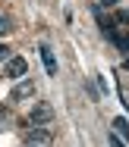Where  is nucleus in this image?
Listing matches in <instances>:
<instances>
[{"label": "nucleus", "mask_w": 129, "mask_h": 147, "mask_svg": "<svg viewBox=\"0 0 129 147\" xmlns=\"http://www.w3.org/2000/svg\"><path fill=\"white\" fill-rule=\"evenodd\" d=\"M10 57H13V53H10V47H6V44H0V63H6Z\"/></svg>", "instance_id": "obj_10"}, {"label": "nucleus", "mask_w": 129, "mask_h": 147, "mask_svg": "<svg viewBox=\"0 0 129 147\" xmlns=\"http://www.w3.org/2000/svg\"><path fill=\"white\" fill-rule=\"evenodd\" d=\"M107 144H110V147H126V141H123L120 135H113V131H107Z\"/></svg>", "instance_id": "obj_7"}, {"label": "nucleus", "mask_w": 129, "mask_h": 147, "mask_svg": "<svg viewBox=\"0 0 129 147\" xmlns=\"http://www.w3.org/2000/svg\"><path fill=\"white\" fill-rule=\"evenodd\" d=\"M3 75H6L10 82H19V78L29 75V63H25L22 57H10L6 63H3Z\"/></svg>", "instance_id": "obj_2"}, {"label": "nucleus", "mask_w": 129, "mask_h": 147, "mask_svg": "<svg viewBox=\"0 0 129 147\" xmlns=\"http://www.w3.org/2000/svg\"><path fill=\"white\" fill-rule=\"evenodd\" d=\"M6 128H10V113L0 107V131H6Z\"/></svg>", "instance_id": "obj_9"}, {"label": "nucleus", "mask_w": 129, "mask_h": 147, "mask_svg": "<svg viewBox=\"0 0 129 147\" xmlns=\"http://www.w3.org/2000/svg\"><path fill=\"white\" fill-rule=\"evenodd\" d=\"M120 0H101V6H117Z\"/></svg>", "instance_id": "obj_11"}, {"label": "nucleus", "mask_w": 129, "mask_h": 147, "mask_svg": "<svg viewBox=\"0 0 129 147\" xmlns=\"http://www.w3.org/2000/svg\"><path fill=\"white\" fill-rule=\"evenodd\" d=\"M29 97H35V82L32 78H19V85L10 91V100H13V103H22V100H29Z\"/></svg>", "instance_id": "obj_4"}, {"label": "nucleus", "mask_w": 129, "mask_h": 147, "mask_svg": "<svg viewBox=\"0 0 129 147\" xmlns=\"http://www.w3.org/2000/svg\"><path fill=\"white\" fill-rule=\"evenodd\" d=\"M123 69H129V57H126V59H123Z\"/></svg>", "instance_id": "obj_12"}, {"label": "nucleus", "mask_w": 129, "mask_h": 147, "mask_svg": "<svg viewBox=\"0 0 129 147\" xmlns=\"http://www.w3.org/2000/svg\"><path fill=\"white\" fill-rule=\"evenodd\" d=\"M38 53H41V63H44V72H47V75H57V57H54V50H51L47 44H41Z\"/></svg>", "instance_id": "obj_5"}, {"label": "nucleus", "mask_w": 129, "mask_h": 147, "mask_svg": "<svg viewBox=\"0 0 129 147\" xmlns=\"http://www.w3.org/2000/svg\"><path fill=\"white\" fill-rule=\"evenodd\" d=\"M54 122V107L51 103H35L32 107V113H29V125H51Z\"/></svg>", "instance_id": "obj_3"}, {"label": "nucleus", "mask_w": 129, "mask_h": 147, "mask_svg": "<svg viewBox=\"0 0 129 147\" xmlns=\"http://www.w3.org/2000/svg\"><path fill=\"white\" fill-rule=\"evenodd\" d=\"M51 141H54V135H51L47 125H29V131H25V147H51Z\"/></svg>", "instance_id": "obj_1"}, {"label": "nucleus", "mask_w": 129, "mask_h": 147, "mask_svg": "<svg viewBox=\"0 0 129 147\" xmlns=\"http://www.w3.org/2000/svg\"><path fill=\"white\" fill-rule=\"evenodd\" d=\"M10 28H13V22H10V16H6V13H0V34H6Z\"/></svg>", "instance_id": "obj_8"}, {"label": "nucleus", "mask_w": 129, "mask_h": 147, "mask_svg": "<svg viewBox=\"0 0 129 147\" xmlns=\"http://www.w3.org/2000/svg\"><path fill=\"white\" fill-rule=\"evenodd\" d=\"M110 125H113V128H110L113 135H120L123 141H129V119H126V116H117L113 122H110Z\"/></svg>", "instance_id": "obj_6"}]
</instances>
